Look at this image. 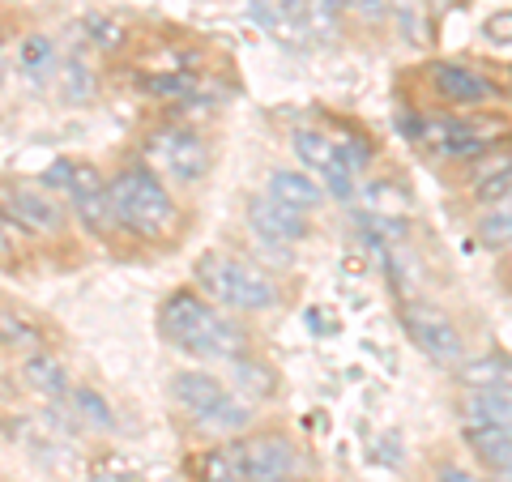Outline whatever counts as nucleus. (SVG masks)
Returning a JSON list of instances; mask_svg holds the SVG:
<instances>
[{
    "label": "nucleus",
    "mask_w": 512,
    "mask_h": 482,
    "mask_svg": "<svg viewBox=\"0 0 512 482\" xmlns=\"http://www.w3.org/2000/svg\"><path fill=\"white\" fill-rule=\"evenodd\" d=\"M73 393V410H77V419H82L86 427H94V431H111L116 427V414H111V406H107V397L99 393V389H69Z\"/></svg>",
    "instance_id": "23"
},
{
    "label": "nucleus",
    "mask_w": 512,
    "mask_h": 482,
    "mask_svg": "<svg viewBox=\"0 0 512 482\" xmlns=\"http://www.w3.org/2000/svg\"><path fill=\"white\" fill-rule=\"evenodd\" d=\"M26 252H30L26 231L18 227V218H13L5 205H0V265H22Z\"/></svg>",
    "instance_id": "28"
},
{
    "label": "nucleus",
    "mask_w": 512,
    "mask_h": 482,
    "mask_svg": "<svg viewBox=\"0 0 512 482\" xmlns=\"http://www.w3.org/2000/svg\"><path fill=\"white\" fill-rule=\"evenodd\" d=\"M495 482H512V470H500V474H495Z\"/></svg>",
    "instance_id": "35"
},
{
    "label": "nucleus",
    "mask_w": 512,
    "mask_h": 482,
    "mask_svg": "<svg viewBox=\"0 0 512 482\" xmlns=\"http://www.w3.org/2000/svg\"><path fill=\"white\" fill-rule=\"evenodd\" d=\"M389 18L402 30V39L410 43H427L431 39V9L427 0H389Z\"/></svg>",
    "instance_id": "22"
},
{
    "label": "nucleus",
    "mask_w": 512,
    "mask_h": 482,
    "mask_svg": "<svg viewBox=\"0 0 512 482\" xmlns=\"http://www.w3.org/2000/svg\"><path fill=\"white\" fill-rule=\"evenodd\" d=\"M504 192H512V158H504V163H483L474 171V197L491 205L495 197H504Z\"/></svg>",
    "instance_id": "26"
},
{
    "label": "nucleus",
    "mask_w": 512,
    "mask_h": 482,
    "mask_svg": "<svg viewBox=\"0 0 512 482\" xmlns=\"http://www.w3.org/2000/svg\"><path fill=\"white\" fill-rule=\"evenodd\" d=\"M192 278H197L201 295L218 303L222 312H269L282 299L278 282L265 269H256L227 252H201L197 265H192Z\"/></svg>",
    "instance_id": "2"
},
{
    "label": "nucleus",
    "mask_w": 512,
    "mask_h": 482,
    "mask_svg": "<svg viewBox=\"0 0 512 482\" xmlns=\"http://www.w3.org/2000/svg\"><path fill=\"white\" fill-rule=\"evenodd\" d=\"M478 239L487 248H512V192L495 197L478 218Z\"/></svg>",
    "instance_id": "21"
},
{
    "label": "nucleus",
    "mask_w": 512,
    "mask_h": 482,
    "mask_svg": "<svg viewBox=\"0 0 512 482\" xmlns=\"http://www.w3.org/2000/svg\"><path fill=\"white\" fill-rule=\"evenodd\" d=\"M64 192H69L73 214H77V222H82L86 231L103 235V239L120 231V214H116V201H111V184L90 163H73L69 188Z\"/></svg>",
    "instance_id": "7"
},
{
    "label": "nucleus",
    "mask_w": 512,
    "mask_h": 482,
    "mask_svg": "<svg viewBox=\"0 0 512 482\" xmlns=\"http://www.w3.org/2000/svg\"><path fill=\"white\" fill-rule=\"evenodd\" d=\"M235 457H239V474L244 482H291L299 470V453L286 436H252V440H239L235 444Z\"/></svg>",
    "instance_id": "9"
},
{
    "label": "nucleus",
    "mask_w": 512,
    "mask_h": 482,
    "mask_svg": "<svg viewBox=\"0 0 512 482\" xmlns=\"http://www.w3.org/2000/svg\"><path fill=\"white\" fill-rule=\"evenodd\" d=\"M56 82H60V94L69 103H86V99H94V90H99L94 73L86 69L82 60H64L60 69H56Z\"/></svg>",
    "instance_id": "24"
},
{
    "label": "nucleus",
    "mask_w": 512,
    "mask_h": 482,
    "mask_svg": "<svg viewBox=\"0 0 512 482\" xmlns=\"http://www.w3.org/2000/svg\"><path fill=\"white\" fill-rule=\"evenodd\" d=\"M265 197H274L278 205H286V210H295V214H316L320 205H325V188L308 180L303 171H274Z\"/></svg>",
    "instance_id": "15"
},
{
    "label": "nucleus",
    "mask_w": 512,
    "mask_h": 482,
    "mask_svg": "<svg viewBox=\"0 0 512 482\" xmlns=\"http://www.w3.org/2000/svg\"><path fill=\"white\" fill-rule=\"evenodd\" d=\"M231 367V384L227 389L231 393H239L244 401H265V397H274L278 393V376H274V367H265V363H256V359H248V355H239V359H231L227 363Z\"/></svg>",
    "instance_id": "17"
},
{
    "label": "nucleus",
    "mask_w": 512,
    "mask_h": 482,
    "mask_svg": "<svg viewBox=\"0 0 512 482\" xmlns=\"http://www.w3.org/2000/svg\"><path fill=\"white\" fill-rule=\"evenodd\" d=\"M56 69H60V56H56L52 35L30 30V35L18 39V73L22 77H30V82H47Z\"/></svg>",
    "instance_id": "18"
},
{
    "label": "nucleus",
    "mask_w": 512,
    "mask_h": 482,
    "mask_svg": "<svg viewBox=\"0 0 512 482\" xmlns=\"http://www.w3.org/2000/svg\"><path fill=\"white\" fill-rule=\"evenodd\" d=\"M402 325L410 333V342L419 346L427 359H436V363H461V359H466L461 329L453 325V316L436 308V303H427V299L406 303V308H402Z\"/></svg>",
    "instance_id": "6"
},
{
    "label": "nucleus",
    "mask_w": 512,
    "mask_h": 482,
    "mask_svg": "<svg viewBox=\"0 0 512 482\" xmlns=\"http://www.w3.org/2000/svg\"><path fill=\"white\" fill-rule=\"evenodd\" d=\"M295 154L303 158V167L316 171L325 180V192L338 201H350L355 197V171L342 158V150L333 146V137L325 128H299L295 133Z\"/></svg>",
    "instance_id": "8"
},
{
    "label": "nucleus",
    "mask_w": 512,
    "mask_h": 482,
    "mask_svg": "<svg viewBox=\"0 0 512 482\" xmlns=\"http://www.w3.org/2000/svg\"><path fill=\"white\" fill-rule=\"evenodd\" d=\"M158 329H163L171 346L188 350V355H201V359L231 363L239 355H248V333L218 303H210L197 291L167 295V303L158 308Z\"/></svg>",
    "instance_id": "1"
},
{
    "label": "nucleus",
    "mask_w": 512,
    "mask_h": 482,
    "mask_svg": "<svg viewBox=\"0 0 512 482\" xmlns=\"http://www.w3.org/2000/svg\"><path fill=\"white\" fill-rule=\"evenodd\" d=\"M359 197H363L367 210H376V214H402L406 205H410L406 192H402V188H393V184H367Z\"/></svg>",
    "instance_id": "29"
},
{
    "label": "nucleus",
    "mask_w": 512,
    "mask_h": 482,
    "mask_svg": "<svg viewBox=\"0 0 512 482\" xmlns=\"http://www.w3.org/2000/svg\"><path fill=\"white\" fill-rule=\"evenodd\" d=\"M431 141L448 154V158H478L483 150H491L500 141L504 124L500 120H483V124H470V120H453V124H436L431 128Z\"/></svg>",
    "instance_id": "12"
},
{
    "label": "nucleus",
    "mask_w": 512,
    "mask_h": 482,
    "mask_svg": "<svg viewBox=\"0 0 512 482\" xmlns=\"http://www.w3.org/2000/svg\"><path fill=\"white\" fill-rule=\"evenodd\" d=\"M22 384L47 401H60L69 393V372H64V363L52 359L47 350H35V355H26V363H22Z\"/></svg>",
    "instance_id": "16"
},
{
    "label": "nucleus",
    "mask_w": 512,
    "mask_h": 482,
    "mask_svg": "<svg viewBox=\"0 0 512 482\" xmlns=\"http://www.w3.org/2000/svg\"><path fill=\"white\" fill-rule=\"evenodd\" d=\"M466 440L487 470H512V427H466Z\"/></svg>",
    "instance_id": "19"
},
{
    "label": "nucleus",
    "mask_w": 512,
    "mask_h": 482,
    "mask_svg": "<svg viewBox=\"0 0 512 482\" xmlns=\"http://www.w3.org/2000/svg\"><path fill=\"white\" fill-rule=\"evenodd\" d=\"M440 482H483V478H474L470 470H461V465H440Z\"/></svg>",
    "instance_id": "34"
},
{
    "label": "nucleus",
    "mask_w": 512,
    "mask_h": 482,
    "mask_svg": "<svg viewBox=\"0 0 512 482\" xmlns=\"http://www.w3.org/2000/svg\"><path fill=\"white\" fill-rule=\"evenodd\" d=\"M146 167L175 184H201L210 171V146L188 124H163L146 137Z\"/></svg>",
    "instance_id": "5"
},
{
    "label": "nucleus",
    "mask_w": 512,
    "mask_h": 482,
    "mask_svg": "<svg viewBox=\"0 0 512 482\" xmlns=\"http://www.w3.org/2000/svg\"><path fill=\"white\" fill-rule=\"evenodd\" d=\"M5 210L18 218V227L26 235H64V227H69V210L56 201L52 188H35V184H18L9 188V201Z\"/></svg>",
    "instance_id": "10"
},
{
    "label": "nucleus",
    "mask_w": 512,
    "mask_h": 482,
    "mask_svg": "<svg viewBox=\"0 0 512 482\" xmlns=\"http://www.w3.org/2000/svg\"><path fill=\"white\" fill-rule=\"evenodd\" d=\"M201 482H244V474H239V457H235V444L210 448V453L201 457Z\"/></svg>",
    "instance_id": "27"
},
{
    "label": "nucleus",
    "mask_w": 512,
    "mask_h": 482,
    "mask_svg": "<svg viewBox=\"0 0 512 482\" xmlns=\"http://www.w3.org/2000/svg\"><path fill=\"white\" fill-rule=\"evenodd\" d=\"M461 423L466 427H512V384H491V389H470L461 401Z\"/></svg>",
    "instance_id": "14"
},
{
    "label": "nucleus",
    "mask_w": 512,
    "mask_h": 482,
    "mask_svg": "<svg viewBox=\"0 0 512 482\" xmlns=\"http://www.w3.org/2000/svg\"><path fill=\"white\" fill-rule=\"evenodd\" d=\"M329 137H333V146L342 150V158L350 163V171H355V175L372 163V146H367L363 137H355V133H329Z\"/></svg>",
    "instance_id": "31"
},
{
    "label": "nucleus",
    "mask_w": 512,
    "mask_h": 482,
    "mask_svg": "<svg viewBox=\"0 0 512 482\" xmlns=\"http://www.w3.org/2000/svg\"><path fill=\"white\" fill-rule=\"evenodd\" d=\"M431 82H436L444 103H457V107H478L495 99V86L487 77H478L474 69H466V64H436Z\"/></svg>",
    "instance_id": "13"
},
{
    "label": "nucleus",
    "mask_w": 512,
    "mask_h": 482,
    "mask_svg": "<svg viewBox=\"0 0 512 482\" xmlns=\"http://www.w3.org/2000/svg\"><path fill=\"white\" fill-rule=\"evenodd\" d=\"M461 380L470 384V389H491V384H512V363L508 359H470L461 363Z\"/></svg>",
    "instance_id": "25"
},
{
    "label": "nucleus",
    "mask_w": 512,
    "mask_h": 482,
    "mask_svg": "<svg viewBox=\"0 0 512 482\" xmlns=\"http://www.w3.org/2000/svg\"><path fill=\"white\" fill-rule=\"evenodd\" d=\"M146 90L163 94V99H171V103H188L201 86H197V77H188V73H171V77H150Z\"/></svg>",
    "instance_id": "30"
},
{
    "label": "nucleus",
    "mask_w": 512,
    "mask_h": 482,
    "mask_svg": "<svg viewBox=\"0 0 512 482\" xmlns=\"http://www.w3.org/2000/svg\"><path fill=\"white\" fill-rule=\"evenodd\" d=\"M171 397H175V406L201 431H210V436H239V431H248L256 419L252 401L231 393L227 384L210 372H175Z\"/></svg>",
    "instance_id": "4"
},
{
    "label": "nucleus",
    "mask_w": 512,
    "mask_h": 482,
    "mask_svg": "<svg viewBox=\"0 0 512 482\" xmlns=\"http://www.w3.org/2000/svg\"><path fill=\"white\" fill-rule=\"evenodd\" d=\"M248 227L269 248H291L299 239H308V214L286 210V205H278L274 197H256L248 205Z\"/></svg>",
    "instance_id": "11"
},
{
    "label": "nucleus",
    "mask_w": 512,
    "mask_h": 482,
    "mask_svg": "<svg viewBox=\"0 0 512 482\" xmlns=\"http://www.w3.org/2000/svg\"><path fill=\"white\" fill-rule=\"evenodd\" d=\"M342 9H346V0H308V18H303V22H312V26L325 30V26L338 22Z\"/></svg>",
    "instance_id": "32"
},
{
    "label": "nucleus",
    "mask_w": 512,
    "mask_h": 482,
    "mask_svg": "<svg viewBox=\"0 0 512 482\" xmlns=\"http://www.w3.org/2000/svg\"><path fill=\"white\" fill-rule=\"evenodd\" d=\"M427 5H431V0H427Z\"/></svg>",
    "instance_id": "36"
},
{
    "label": "nucleus",
    "mask_w": 512,
    "mask_h": 482,
    "mask_svg": "<svg viewBox=\"0 0 512 482\" xmlns=\"http://www.w3.org/2000/svg\"><path fill=\"white\" fill-rule=\"evenodd\" d=\"M0 346H13V350H47V333L43 325H35L26 312L18 308H0Z\"/></svg>",
    "instance_id": "20"
},
{
    "label": "nucleus",
    "mask_w": 512,
    "mask_h": 482,
    "mask_svg": "<svg viewBox=\"0 0 512 482\" xmlns=\"http://www.w3.org/2000/svg\"><path fill=\"white\" fill-rule=\"evenodd\" d=\"M111 201H116L120 227L141 239H163L175 231V222H180V210H175L167 180L154 175L146 163L124 167L116 180H111Z\"/></svg>",
    "instance_id": "3"
},
{
    "label": "nucleus",
    "mask_w": 512,
    "mask_h": 482,
    "mask_svg": "<svg viewBox=\"0 0 512 482\" xmlns=\"http://www.w3.org/2000/svg\"><path fill=\"white\" fill-rule=\"evenodd\" d=\"M487 39H500V43H512V13H495L487 22Z\"/></svg>",
    "instance_id": "33"
}]
</instances>
